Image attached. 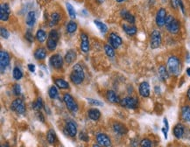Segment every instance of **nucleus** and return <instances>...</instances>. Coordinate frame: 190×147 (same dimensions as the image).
Segmentation results:
<instances>
[{
    "label": "nucleus",
    "instance_id": "16",
    "mask_svg": "<svg viewBox=\"0 0 190 147\" xmlns=\"http://www.w3.org/2000/svg\"><path fill=\"white\" fill-rule=\"evenodd\" d=\"M112 129H113V130L116 132V134L120 135V136L125 135L127 133V131H128V130L125 127V125L119 122L114 123L113 125H112Z\"/></svg>",
    "mask_w": 190,
    "mask_h": 147
},
{
    "label": "nucleus",
    "instance_id": "7",
    "mask_svg": "<svg viewBox=\"0 0 190 147\" xmlns=\"http://www.w3.org/2000/svg\"><path fill=\"white\" fill-rule=\"evenodd\" d=\"M120 104L124 108H127L130 110H134V109H137L139 105V101L137 98L127 96L120 101Z\"/></svg>",
    "mask_w": 190,
    "mask_h": 147
},
{
    "label": "nucleus",
    "instance_id": "6",
    "mask_svg": "<svg viewBox=\"0 0 190 147\" xmlns=\"http://www.w3.org/2000/svg\"><path fill=\"white\" fill-rule=\"evenodd\" d=\"M63 101L66 104L67 108L72 112H76L78 110V104L75 102L73 96L70 94H64L63 96Z\"/></svg>",
    "mask_w": 190,
    "mask_h": 147
},
{
    "label": "nucleus",
    "instance_id": "35",
    "mask_svg": "<svg viewBox=\"0 0 190 147\" xmlns=\"http://www.w3.org/2000/svg\"><path fill=\"white\" fill-rule=\"evenodd\" d=\"M66 7H67V12H68V14L70 16V18L74 19V18H76V13H75V10L74 8V6L70 4V3H66Z\"/></svg>",
    "mask_w": 190,
    "mask_h": 147
},
{
    "label": "nucleus",
    "instance_id": "54",
    "mask_svg": "<svg viewBox=\"0 0 190 147\" xmlns=\"http://www.w3.org/2000/svg\"><path fill=\"white\" fill-rule=\"evenodd\" d=\"M96 1H97V2L98 4H102V3H103V2H104V0H96Z\"/></svg>",
    "mask_w": 190,
    "mask_h": 147
},
{
    "label": "nucleus",
    "instance_id": "36",
    "mask_svg": "<svg viewBox=\"0 0 190 147\" xmlns=\"http://www.w3.org/2000/svg\"><path fill=\"white\" fill-rule=\"evenodd\" d=\"M104 50H105V53L106 55H108L110 58H112L115 56V51H114V47H112L109 44H106L104 46Z\"/></svg>",
    "mask_w": 190,
    "mask_h": 147
},
{
    "label": "nucleus",
    "instance_id": "46",
    "mask_svg": "<svg viewBox=\"0 0 190 147\" xmlns=\"http://www.w3.org/2000/svg\"><path fill=\"white\" fill-rule=\"evenodd\" d=\"M170 3H171V6L173 9H177L179 7V0H171Z\"/></svg>",
    "mask_w": 190,
    "mask_h": 147
},
{
    "label": "nucleus",
    "instance_id": "10",
    "mask_svg": "<svg viewBox=\"0 0 190 147\" xmlns=\"http://www.w3.org/2000/svg\"><path fill=\"white\" fill-rule=\"evenodd\" d=\"M11 14V9L7 3H3L0 6V19L2 21H7Z\"/></svg>",
    "mask_w": 190,
    "mask_h": 147
},
{
    "label": "nucleus",
    "instance_id": "27",
    "mask_svg": "<svg viewBox=\"0 0 190 147\" xmlns=\"http://www.w3.org/2000/svg\"><path fill=\"white\" fill-rule=\"evenodd\" d=\"M61 20V15L59 12H54L51 14L50 20H49V25L50 26H54L59 23V21Z\"/></svg>",
    "mask_w": 190,
    "mask_h": 147
},
{
    "label": "nucleus",
    "instance_id": "57",
    "mask_svg": "<svg viewBox=\"0 0 190 147\" xmlns=\"http://www.w3.org/2000/svg\"><path fill=\"white\" fill-rule=\"evenodd\" d=\"M1 147H3V146H1Z\"/></svg>",
    "mask_w": 190,
    "mask_h": 147
},
{
    "label": "nucleus",
    "instance_id": "19",
    "mask_svg": "<svg viewBox=\"0 0 190 147\" xmlns=\"http://www.w3.org/2000/svg\"><path fill=\"white\" fill-rule=\"evenodd\" d=\"M25 23L29 27H32L36 23V13L35 12L31 11L27 13L26 18H25Z\"/></svg>",
    "mask_w": 190,
    "mask_h": 147
},
{
    "label": "nucleus",
    "instance_id": "28",
    "mask_svg": "<svg viewBox=\"0 0 190 147\" xmlns=\"http://www.w3.org/2000/svg\"><path fill=\"white\" fill-rule=\"evenodd\" d=\"M88 116L93 121H97L101 116V112L97 109H91V110H89Z\"/></svg>",
    "mask_w": 190,
    "mask_h": 147
},
{
    "label": "nucleus",
    "instance_id": "55",
    "mask_svg": "<svg viewBox=\"0 0 190 147\" xmlns=\"http://www.w3.org/2000/svg\"><path fill=\"white\" fill-rule=\"evenodd\" d=\"M92 147H101V145H97V144H96V145H93V146Z\"/></svg>",
    "mask_w": 190,
    "mask_h": 147
},
{
    "label": "nucleus",
    "instance_id": "26",
    "mask_svg": "<svg viewBox=\"0 0 190 147\" xmlns=\"http://www.w3.org/2000/svg\"><path fill=\"white\" fill-rule=\"evenodd\" d=\"M47 56V51L43 47H39L34 52V57L37 60H44Z\"/></svg>",
    "mask_w": 190,
    "mask_h": 147
},
{
    "label": "nucleus",
    "instance_id": "17",
    "mask_svg": "<svg viewBox=\"0 0 190 147\" xmlns=\"http://www.w3.org/2000/svg\"><path fill=\"white\" fill-rule=\"evenodd\" d=\"M139 94L143 97H148L150 96V85L147 81H143L139 84Z\"/></svg>",
    "mask_w": 190,
    "mask_h": 147
},
{
    "label": "nucleus",
    "instance_id": "51",
    "mask_svg": "<svg viewBox=\"0 0 190 147\" xmlns=\"http://www.w3.org/2000/svg\"><path fill=\"white\" fill-rule=\"evenodd\" d=\"M38 117H39V119H40V121H41V122L44 123V121H45V120H44L43 115L41 114V113H40V112H39V113H38Z\"/></svg>",
    "mask_w": 190,
    "mask_h": 147
},
{
    "label": "nucleus",
    "instance_id": "18",
    "mask_svg": "<svg viewBox=\"0 0 190 147\" xmlns=\"http://www.w3.org/2000/svg\"><path fill=\"white\" fill-rule=\"evenodd\" d=\"M66 130L67 131V134L69 135L71 138H74L76 136L77 133V127L75 125V123L72 121H69L67 123V125H66Z\"/></svg>",
    "mask_w": 190,
    "mask_h": 147
},
{
    "label": "nucleus",
    "instance_id": "50",
    "mask_svg": "<svg viewBox=\"0 0 190 147\" xmlns=\"http://www.w3.org/2000/svg\"><path fill=\"white\" fill-rule=\"evenodd\" d=\"M167 131H168V130H166L165 127H164V128H162V132L164 133V136H165V139L167 138Z\"/></svg>",
    "mask_w": 190,
    "mask_h": 147
},
{
    "label": "nucleus",
    "instance_id": "30",
    "mask_svg": "<svg viewBox=\"0 0 190 147\" xmlns=\"http://www.w3.org/2000/svg\"><path fill=\"white\" fill-rule=\"evenodd\" d=\"M55 85L57 86L59 89H67L69 88V84H68V82H67L65 80L58 78V79H55Z\"/></svg>",
    "mask_w": 190,
    "mask_h": 147
},
{
    "label": "nucleus",
    "instance_id": "24",
    "mask_svg": "<svg viewBox=\"0 0 190 147\" xmlns=\"http://www.w3.org/2000/svg\"><path fill=\"white\" fill-rule=\"evenodd\" d=\"M181 118L185 122H190V106L186 105L181 109Z\"/></svg>",
    "mask_w": 190,
    "mask_h": 147
},
{
    "label": "nucleus",
    "instance_id": "48",
    "mask_svg": "<svg viewBox=\"0 0 190 147\" xmlns=\"http://www.w3.org/2000/svg\"><path fill=\"white\" fill-rule=\"evenodd\" d=\"M28 69L30 72L33 73V72H35V66L33 64H28Z\"/></svg>",
    "mask_w": 190,
    "mask_h": 147
},
{
    "label": "nucleus",
    "instance_id": "3",
    "mask_svg": "<svg viewBox=\"0 0 190 147\" xmlns=\"http://www.w3.org/2000/svg\"><path fill=\"white\" fill-rule=\"evenodd\" d=\"M165 25L166 27V30L172 34H177L180 29V23L179 22V20L173 18L172 15H169L166 17Z\"/></svg>",
    "mask_w": 190,
    "mask_h": 147
},
{
    "label": "nucleus",
    "instance_id": "45",
    "mask_svg": "<svg viewBox=\"0 0 190 147\" xmlns=\"http://www.w3.org/2000/svg\"><path fill=\"white\" fill-rule=\"evenodd\" d=\"M79 137L81 140L84 141V142H88V141H89V137H88V135L84 133V132H81L79 134Z\"/></svg>",
    "mask_w": 190,
    "mask_h": 147
},
{
    "label": "nucleus",
    "instance_id": "53",
    "mask_svg": "<svg viewBox=\"0 0 190 147\" xmlns=\"http://www.w3.org/2000/svg\"><path fill=\"white\" fill-rule=\"evenodd\" d=\"M187 74H188V76H190V67L187 68Z\"/></svg>",
    "mask_w": 190,
    "mask_h": 147
},
{
    "label": "nucleus",
    "instance_id": "9",
    "mask_svg": "<svg viewBox=\"0 0 190 147\" xmlns=\"http://www.w3.org/2000/svg\"><path fill=\"white\" fill-rule=\"evenodd\" d=\"M166 11L164 8H160L159 11L157 12L156 14V24L159 27L164 26L165 24V19H166Z\"/></svg>",
    "mask_w": 190,
    "mask_h": 147
},
{
    "label": "nucleus",
    "instance_id": "39",
    "mask_svg": "<svg viewBox=\"0 0 190 147\" xmlns=\"http://www.w3.org/2000/svg\"><path fill=\"white\" fill-rule=\"evenodd\" d=\"M32 107L35 110H40V109H42L43 107V102L42 99L40 97H39L36 100V102H34V104H32Z\"/></svg>",
    "mask_w": 190,
    "mask_h": 147
},
{
    "label": "nucleus",
    "instance_id": "40",
    "mask_svg": "<svg viewBox=\"0 0 190 147\" xmlns=\"http://www.w3.org/2000/svg\"><path fill=\"white\" fill-rule=\"evenodd\" d=\"M140 146L141 147H153V143L152 141L148 138H144L142 139L140 142Z\"/></svg>",
    "mask_w": 190,
    "mask_h": 147
},
{
    "label": "nucleus",
    "instance_id": "29",
    "mask_svg": "<svg viewBox=\"0 0 190 147\" xmlns=\"http://www.w3.org/2000/svg\"><path fill=\"white\" fill-rule=\"evenodd\" d=\"M159 76L160 79L163 81H165V80L168 78L169 76V73L167 71V68L165 66H160L159 67Z\"/></svg>",
    "mask_w": 190,
    "mask_h": 147
},
{
    "label": "nucleus",
    "instance_id": "8",
    "mask_svg": "<svg viewBox=\"0 0 190 147\" xmlns=\"http://www.w3.org/2000/svg\"><path fill=\"white\" fill-rule=\"evenodd\" d=\"M11 110L18 114H24L25 112V105L21 99H16L11 104Z\"/></svg>",
    "mask_w": 190,
    "mask_h": 147
},
{
    "label": "nucleus",
    "instance_id": "34",
    "mask_svg": "<svg viewBox=\"0 0 190 147\" xmlns=\"http://www.w3.org/2000/svg\"><path fill=\"white\" fill-rule=\"evenodd\" d=\"M67 32L68 33H74L77 29V24L74 21H69L67 24Z\"/></svg>",
    "mask_w": 190,
    "mask_h": 147
},
{
    "label": "nucleus",
    "instance_id": "43",
    "mask_svg": "<svg viewBox=\"0 0 190 147\" xmlns=\"http://www.w3.org/2000/svg\"><path fill=\"white\" fill-rule=\"evenodd\" d=\"M13 93L15 94V96H19L21 94V89L18 84H15L13 86Z\"/></svg>",
    "mask_w": 190,
    "mask_h": 147
},
{
    "label": "nucleus",
    "instance_id": "14",
    "mask_svg": "<svg viewBox=\"0 0 190 147\" xmlns=\"http://www.w3.org/2000/svg\"><path fill=\"white\" fill-rule=\"evenodd\" d=\"M97 141L98 145L104 147H110L111 146V141L110 138L104 133H99L97 135Z\"/></svg>",
    "mask_w": 190,
    "mask_h": 147
},
{
    "label": "nucleus",
    "instance_id": "12",
    "mask_svg": "<svg viewBox=\"0 0 190 147\" xmlns=\"http://www.w3.org/2000/svg\"><path fill=\"white\" fill-rule=\"evenodd\" d=\"M10 55L6 51L0 52V66H1V72L4 73V69L10 64Z\"/></svg>",
    "mask_w": 190,
    "mask_h": 147
},
{
    "label": "nucleus",
    "instance_id": "42",
    "mask_svg": "<svg viewBox=\"0 0 190 147\" xmlns=\"http://www.w3.org/2000/svg\"><path fill=\"white\" fill-rule=\"evenodd\" d=\"M1 36H2V38H4L5 40H7L9 38L10 33H9V32L7 31L6 28H4V27L1 28Z\"/></svg>",
    "mask_w": 190,
    "mask_h": 147
},
{
    "label": "nucleus",
    "instance_id": "31",
    "mask_svg": "<svg viewBox=\"0 0 190 147\" xmlns=\"http://www.w3.org/2000/svg\"><path fill=\"white\" fill-rule=\"evenodd\" d=\"M47 38H48V35H47V33H46L45 31L42 30V29H40V30L37 31L36 39L39 42H44V41L47 40Z\"/></svg>",
    "mask_w": 190,
    "mask_h": 147
},
{
    "label": "nucleus",
    "instance_id": "33",
    "mask_svg": "<svg viewBox=\"0 0 190 147\" xmlns=\"http://www.w3.org/2000/svg\"><path fill=\"white\" fill-rule=\"evenodd\" d=\"M94 24L97 25V27L99 31H100L102 33H105V32L108 31L107 25L104 24V23H103V22L99 21V20H94Z\"/></svg>",
    "mask_w": 190,
    "mask_h": 147
},
{
    "label": "nucleus",
    "instance_id": "38",
    "mask_svg": "<svg viewBox=\"0 0 190 147\" xmlns=\"http://www.w3.org/2000/svg\"><path fill=\"white\" fill-rule=\"evenodd\" d=\"M12 74H13V78L15 80H20L22 78V76H23V73H22L21 69L18 67H14Z\"/></svg>",
    "mask_w": 190,
    "mask_h": 147
},
{
    "label": "nucleus",
    "instance_id": "32",
    "mask_svg": "<svg viewBox=\"0 0 190 147\" xmlns=\"http://www.w3.org/2000/svg\"><path fill=\"white\" fill-rule=\"evenodd\" d=\"M47 139L48 141L49 144H51V145H54V144H55V141L57 139V138H56V134H55L54 130H52V129L49 130L48 134H47Z\"/></svg>",
    "mask_w": 190,
    "mask_h": 147
},
{
    "label": "nucleus",
    "instance_id": "5",
    "mask_svg": "<svg viewBox=\"0 0 190 147\" xmlns=\"http://www.w3.org/2000/svg\"><path fill=\"white\" fill-rule=\"evenodd\" d=\"M162 38L161 33L159 30H153L150 36V45L153 49H156L161 46Z\"/></svg>",
    "mask_w": 190,
    "mask_h": 147
},
{
    "label": "nucleus",
    "instance_id": "37",
    "mask_svg": "<svg viewBox=\"0 0 190 147\" xmlns=\"http://www.w3.org/2000/svg\"><path fill=\"white\" fill-rule=\"evenodd\" d=\"M48 95L49 97L51 98V99H56V98L58 97L59 93H58V90H57V89H56L55 86H52V87L49 89Z\"/></svg>",
    "mask_w": 190,
    "mask_h": 147
},
{
    "label": "nucleus",
    "instance_id": "23",
    "mask_svg": "<svg viewBox=\"0 0 190 147\" xmlns=\"http://www.w3.org/2000/svg\"><path fill=\"white\" fill-rule=\"evenodd\" d=\"M123 29L125 32V33H127L130 36H133L137 33V27L135 25H132V24H123Z\"/></svg>",
    "mask_w": 190,
    "mask_h": 147
},
{
    "label": "nucleus",
    "instance_id": "21",
    "mask_svg": "<svg viewBox=\"0 0 190 147\" xmlns=\"http://www.w3.org/2000/svg\"><path fill=\"white\" fill-rule=\"evenodd\" d=\"M106 96H107L108 101H109L110 103H111V104H117V103H120V99L118 97V96H117L113 90H108V91H107Z\"/></svg>",
    "mask_w": 190,
    "mask_h": 147
},
{
    "label": "nucleus",
    "instance_id": "1",
    "mask_svg": "<svg viewBox=\"0 0 190 147\" xmlns=\"http://www.w3.org/2000/svg\"><path fill=\"white\" fill-rule=\"evenodd\" d=\"M167 71L168 73L172 74V75H174V76H178L180 71H181V66H180V61L179 60V58L176 56H173L172 55L168 58L167 60Z\"/></svg>",
    "mask_w": 190,
    "mask_h": 147
},
{
    "label": "nucleus",
    "instance_id": "52",
    "mask_svg": "<svg viewBox=\"0 0 190 147\" xmlns=\"http://www.w3.org/2000/svg\"><path fill=\"white\" fill-rule=\"evenodd\" d=\"M187 96H188V99L190 101V88L188 89V93H187Z\"/></svg>",
    "mask_w": 190,
    "mask_h": 147
},
{
    "label": "nucleus",
    "instance_id": "22",
    "mask_svg": "<svg viewBox=\"0 0 190 147\" xmlns=\"http://www.w3.org/2000/svg\"><path fill=\"white\" fill-rule=\"evenodd\" d=\"M120 15L124 20H126L130 24H134L135 23V18L132 14H131L128 11L126 10H122L120 12Z\"/></svg>",
    "mask_w": 190,
    "mask_h": 147
},
{
    "label": "nucleus",
    "instance_id": "47",
    "mask_svg": "<svg viewBox=\"0 0 190 147\" xmlns=\"http://www.w3.org/2000/svg\"><path fill=\"white\" fill-rule=\"evenodd\" d=\"M179 6H180V10H181L182 13L185 14V7H184L183 2H182L181 0H179Z\"/></svg>",
    "mask_w": 190,
    "mask_h": 147
},
{
    "label": "nucleus",
    "instance_id": "44",
    "mask_svg": "<svg viewBox=\"0 0 190 147\" xmlns=\"http://www.w3.org/2000/svg\"><path fill=\"white\" fill-rule=\"evenodd\" d=\"M25 39L29 41V42H32L33 41V35L32 34L30 31H27L25 33Z\"/></svg>",
    "mask_w": 190,
    "mask_h": 147
},
{
    "label": "nucleus",
    "instance_id": "4",
    "mask_svg": "<svg viewBox=\"0 0 190 147\" xmlns=\"http://www.w3.org/2000/svg\"><path fill=\"white\" fill-rule=\"evenodd\" d=\"M59 41V34H58V32L56 30H51L48 34V41H47V46H48V48L50 51H54L56 47H57V44Z\"/></svg>",
    "mask_w": 190,
    "mask_h": 147
},
{
    "label": "nucleus",
    "instance_id": "56",
    "mask_svg": "<svg viewBox=\"0 0 190 147\" xmlns=\"http://www.w3.org/2000/svg\"><path fill=\"white\" fill-rule=\"evenodd\" d=\"M116 2H118V3H122L124 1H125V0H116Z\"/></svg>",
    "mask_w": 190,
    "mask_h": 147
},
{
    "label": "nucleus",
    "instance_id": "2",
    "mask_svg": "<svg viewBox=\"0 0 190 147\" xmlns=\"http://www.w3.org/2000/svg\"><path fill=\"white\" fill-rule=\"evenodd\" d=\"M85 78V73L83 67L80 64H75L73 67V71L70 74V79L74 84H81Z\"/></svg>",
    "mask_w": 190,
    "mask_h": 147
},
{
    "label": "nucleus",
    "instance_id": "20",
    "mask_svg": "<svg viewBox=\"0 0 190 147\" xmlns=\"http://www.w3.org/2000/svg\"><path fill=\"white\" fill-rule=\"evenodd\" d=\"M185 132V128L181 123H178L173 128V135L176 138H181Z\"/></svg>",
    "mask_w": 190,
    "mask_h": 147
},
{
    "label": "nucleus",
    "instance_id": "13",
    "mask_svg": "<svg viewBox=\"0 0 190 147\" xmlns=\"http://www.w3.org/2000/svg\"><path fill=\"white\" fill-rule=\"evenodd\" d=\"M49 62H50V65L53 67H55L56 69H59L62 67L63 65V59L61 57V55H54L51 56L50 60H49Z\"/></svg>",
    "mask_w": 190,
    "mask_h": 147
},
{
    "label": "nucleus",
    "instance_id": "15",
    "mask_svg": "<svg viewBox=\"0 0 190 147\" xmlns=\"http://www.w3.org/2000/svg\"><path fill=\"white\" fill-rule=\"evenodd\" d=\"M81 50L83 53H88L89 51V40L88 35L82 32L81 34Z\"/></svg>",
    "mask_w": 190,
    "mask_h": 147
},
{
    "label": "nucleus",
    "instance_id": "41",
    "mask_svg": "<svg viewBox=\"0 0 190 147\" xmlns=\"http://www.w3.org/2000/svg\"><path fill=\"white\" fill-rule=\"evenodd\" d=\"M89 104H92V105H96V106H103L104 104L102 102L98 101V100H96V99H92V98H88L87 99Z\"/></svg>",
    "mask_w": 190,
    "mask_h": 147
},
{
    "label": "nucleus",
    "instance_id": "25",
    "mask_svg": "<svg viewBox=\"0 0 190 147\" xmlns=\"http://www.w3.org/2000/svg\"><path fill=\"white\" fill-rule=\"evenodd\" d=\"M75 59H76V52L74 50H68L65 55V61L67 64H71Z\"/></svg>",
    "mask_w": 190,
    "mask_h": 147
},
{
    "label": "nucleus",
    "instance_id": "49",
    "mask_svg": "<svg viewBox=\"0 0 190 147\" xmlns=\"http://www.w3.org/2000/svg\"><path fill=\"white\" fill-rule=\"evenodd\" d=\"M163 122H164V124H165V128L168 130V129H169V124H168V121H167V119H166L165 117L163 119Z\"/></svg>",
    "mask_w": 190,
    "mask_h": 147
},
{
    "label": "nucleus",
    "instance_id": "11",
    "mask_svg": "<svg viewBox=\"0 0 190 147\" xmlns=\"http://www.w3.org/2000/svg\"><path fill=\"white\" fill-rule=\"evenodd\" d=\"M109 43H110V45L112 47L118 48L122 45V38L119 35H117L115 32H111L110 34V36H109Z\"/></svg>",
    "mask_w": 190,
    "mask_h": 147
}]
</instances>
